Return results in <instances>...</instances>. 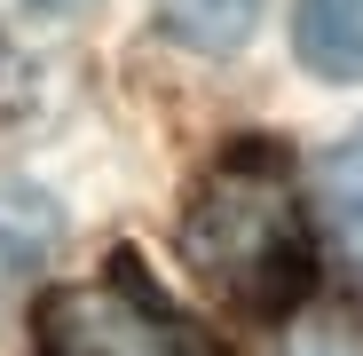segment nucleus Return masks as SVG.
<instances>
[{
  "label": "nucleus",
  "instance_id": "f03ea898",
  "mask_svg": "<svg viewBox=\"0 0 363 356\" xmlns=\"http://www.w3.org/2000/svg\"><path fill=\"white\" fill-rule=\"evenodd\" d=\"M40 340L48 356H221L213 333L182 317L135 254H118L103 277L55 285L40 301Z\"/></svg>",
  "mask_w": 363,
  "mask_h": 356
},
{
  "label": "nucleus",
  "instance_id": "f257e3e1",
  "mask_svg": "<svg viewBox=\"0 0 363 356\" xmlns=\"http://www.w3.org/2000/svg\"><path fill=\"white\" fill-rule=\"evenodd\" d=\"M182 261L237 317H292L308 301L316 230H308V206H300L292 158L277 143L245 135L198 174L190 206H182Z\"/></svg>",
  "mask_w": 363,
  "mask_h": 356
},
{
  "label": "nucleus",
  "instance_id": "39448f33",
  "mask_svg": "<svg viewBox=\"0 0 363 356\" xmlns=\"http://www.w3.org/2000/svg\"><path fill=\"white\" fill-rule=\"evenodd\" d=\"M316 190H324V214H332V230H340V246L363 261V127H355L347 143L324 151Z\"/></svg>",
  "mask_w": 363,
  "mask_h": 356
},
{
  "label": "nucleus",
  "instance_id": "20e7f679",
  "mask_svg": "<svg viewBox=\"0 0 363 356\" xmlns=\"http://www.w3.org/2000/svg\"><path fill=\"white\" fill-rule=\"evenodd\" d=\"M158 24L182 48H198V55H229V48L253 40L261 0H158Z\"/></svg>",
  "mask_w": 363,
  "mask_h": 356
},
{
  "label": "nucleus",
  "instance_id": "7ed1b4c3",
  "mask_svg": "<svg viewBox=\"0 0 363 356\" xmlns=\"http://www.w3.org/2000/svg\"><path fill=\"white\" fill-rule=\"evenodd\" d=\"M292 40L316 80H340V87L363 80V0H300Z\"/></svg>",
  "mask_w": 363,
  "mask_h": 356
},
{
  "label": "nucleus",
  "instance_id": "0eeeda50",
  "mask_svg": "<svg viewBox=\"0 0 363 356\" xmlns=\"http://www.w3.org/2000/svg\"><path fill=\"white\" fill-rule=\"evenodd\" d=\"M32 9H79V0H32Z\"/></svg>",
  "mask_w": 363,
  "mask_h": 356
},
{
  "label": "nucleus",
  "instance_id": "423d86ee",
  "mask_svg": "<svg viewBox=\"0 0 363 356\" xmlns=\"http://www.w3.org/2000/svg\"><path fill=\"white\" fill-rule=\"evenodd\" d=\"M284 356H363V301H316L292 325Z\"/></svg>",
  "mask_w": 363,
  "mask_h": 356
}]
</instances>
